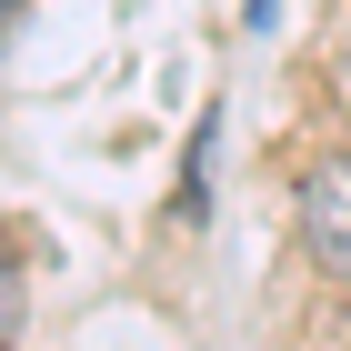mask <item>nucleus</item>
<instances>
[{
    "instance_id": "f257e3e1",
    "label": "nucleus",
    "mask_w": 351,
    "mask_h": 351,
    "mask_svg": "<svg viewBox=\"0 0 351 351\" xmlns=\"http://www.w3.org/2000/svg\"><path fill=\"white\" fill-rule=\"evenodd\" d=\"M301 241H311V261L331 281H351V151L311 171V191H301Z\"/></svg>"
}]
</instances>
